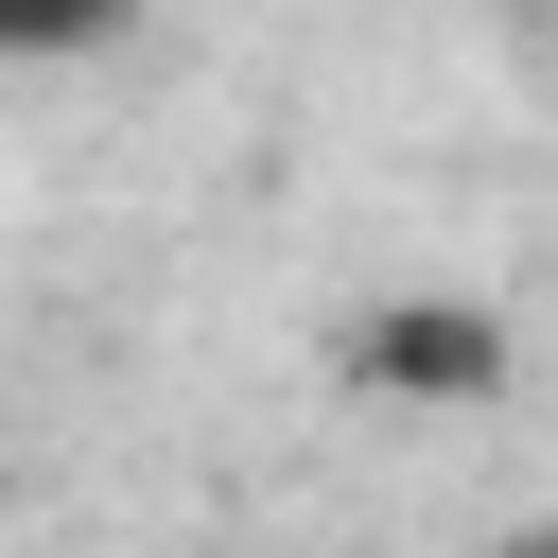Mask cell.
<instances>
[{
    "label": "cell",
    "instance_id": "cell-1",
    "mask_svg": "<svg viewBox=\"0 0 558 558\" xmlns=\"http://www.w3.org/2000/svg\"><path fill=\"white\" fill-rule=\"evenodd\" d=\"M349 384H384V401H488V384H506V314H471V296H384V314L349 331Z\"/></svg>",
    "mask_w": 558,
    "mask_h": 558
}]
</instances>
